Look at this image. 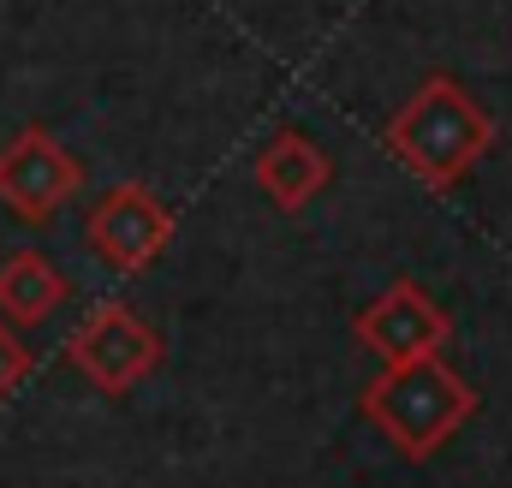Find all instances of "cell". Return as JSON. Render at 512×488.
Segmentation results:
<instances>
[{"mask_svg":"<svg viewBox=\"0 0 512 488\" xmlns=\"http://www.w3.org/2000/svg\"><path fill=\"white\" fill-rule=\"evenodd\" d=\"M382 149L429 191H453L495 149V114L453 72H429L382 125Z\"/></svg>","mask_w":512,"mask_h":488,"instance_id":"obj_1","label":"cell"},{"mask_svg":"<svg viewBox=\"0 0 512 488\" xmlns=\"http://www.w3.org/2000/svg\"><path fill=\"white\" fill-rule=\"evenodd\" d=\"M66 298H72V280L60 274L54 256H42V250H12V256L0 262V322L36 328V322H48Z\"/></svg>","mask_w":512,"mask_h":488,"instance_id":"obj_8","label":"cell"},{"mask_svg":"<svg viewBox=\"0 0 512 488\" xmlns=\"http://www.w3.org/2000/svg\"><path fill=\"white\" fill-rule=\"evenodd\" d=\"M358 411H364V423H376V435H382L399 459L423 465V459H435L483 411V393L447 364L441 352H429V358L387 364L358 393Z\"/></svg>","mask_w":512,"mask_h":488,"instance_id":"obj_2","label":"cell"},{"mask_svg":"<svg viewBox=\"0 0 512 488\" xmlns=\"http://www.w3.org/2000/svg\"><path fill=\"white\" fill-rule=\"evenodd\" d=\"M60 358L78 369L96 393L126 399V393H137L155 369L167 364V340H161V328H155L143 310H131L120 298H102V304L66 334V352H60Z\"/></svg>","mask_w":512,"mask_h":488,"instance_id":"obj_3","label":"cell"},{"mask_svg":"<svg viewBox=\"0 0 512 488\" xmlns=\"http://www.w3.org/2000/svg\"><path fill=\"white\" fill-rule=\"evenodd\" d=\"M78 191H84V161L48 125H24L18 137L0 143V209H12L18 221L48 227Z\"/></svg>","mask_w":512,"mask_h":488,"instance_id":"obj_4","label":"cell"},{"mask_svg":"<svg viewBox=\"0 0 512 488\" xmlns=\"http://www.w3.org/2000/svg\"><path fill=\"white\" fill-rule=\"evenodd\" d=\"M251 173H256V185H262V197H268L280 215H304V209L334 185L328 149H322L310 131H298V125H280V131L256 149Z\"/></svg>","mask_w":512,"mask_h":488,"instance_id":"obj_7","label":"cell"},{"mask_svg":"<svg viewBox=\"0 0 512 488\" xmlns=\"http://www.w3.org/2000/svg\"><path fill=\"white\" fill-rule=\"evenodd\" d=\"M352 334L364 352H376L382 364H405V358H429L453 340V316L417 286V280H393L387 292H376L358 316Z\"/></svg>","mask_w":512,"mask_h":488,"instance_id":"obj_6","label":"cell"},{"mask_svg":"<svg viewBox=\"0 0 512 488\" xmlns=\"http://www.w3.org/2000/svg\"><path fill=\"white\" fill-rule=\"evenodd\" d=\"M84 244L96 262H108L114 274H143L161 262V250L173 244V209L149 191V185H108L90 215H84Z\"/></svg>","mask_w":512,"mask_h":488,"instance_id":"obj_5","label":"cell"},{"mask_svg":"<svg viewBox=\"0 0 512 488\" xmlns=\"http://www.w3.org/2000/svg\"><path fill=\"white\" fill-rule=\"evenodd\" d=\"M30 369H36V358H30V346L12 334V322H0V405L30 381Z\"/></svg>","mask_w":512,"mask_h":488,"instance_id":"obj_9","label":"cell"}]
</instances>
